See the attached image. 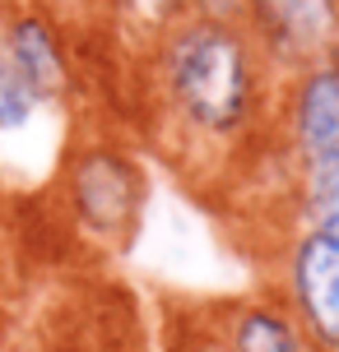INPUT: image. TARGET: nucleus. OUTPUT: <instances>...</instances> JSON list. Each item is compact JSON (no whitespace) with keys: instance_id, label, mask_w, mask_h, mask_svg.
Wrapping results in <instances>:
<instances>
[{"instance_id":"1","label":"nucleus","mask_w":339,"mask_h":352,"mask_svg":"<svg viewBox=\"0 0 339 352\" xmlns=\"http://www.w3.org/2000/svg\"><path fill=\"white\" fill-rule=\"evenodd\" d=\"M172 74H177V93L191 107V116L205 125H232L242 111V52L228 33L218 28H196L177 42L172 56Z\"/></svg>"},{"instance_id":"2","label":"nucleus","mask_w":339,"mask_h":352,"mask_svg":"<svg viewBox=\"0 0 339 352\" xmlns=\"http://www.w3.org/2000/svg\"><path fill=\"white\" fill-rule=\"evenodd\" d=\"M302 148L311 167V204L325 218H339V74L325 70L302 88Z\"/></svg>"},{"instance_id":"3","label":"nucleus","mask_w":339,"mask_h":352,"mask_svg":"<svg viewBox=\"0 0 339 352\" xmlns=\"http://www.w3.org/2000/svg\"><path fill=\"white\" fill-rule=\"evenodd\" d=\"M298 292L311 324L339 348V218H325L321 232L298 255Z\"/></svg>"},{"instance_id":"4","label":"nucleus","mask_w":339,"mask_h":352,"mask_svg":"<svg viewBox=\"0 0 339 352\" xmlns=\"http://www.w3.org/2000/svg\"><path fill=\"white\" fill-rule=\"evenodd\" d=\"M269 33H279L298 52H321L339 33L335 0H260Z\"/></svg>"},{"instance_id":"5","label":"nucleus","mask_w":339,"mask_h":352,"mask_svg":"<svg viewBox=\"0 0 339 352\" xmlns=\"http://www.w3.org/2000/svg\"><path fill=\"white\" fill-rule=\"evenodd\" d=\"M10 56H14V65L28 74V84L37 93H52L61 84V60H56V47L42 23H19L14 37H10Z\"/></svg>"},{"instance_id":"6","label":"nucleus","mask_w":339,"mask_h":352,"mask_svg":"<svg viewBox=\"0 0 339 352\" xmlns=\"http://www.w3.org/2000/svg\"><path fill=\"white\" fill-rule=\"evenodd\" d=\"M33 107H37V88L14 65L10 47H0V130H19L33 116Z\"/></svg>"},{"instance_id":"7","label":"nucleus","mask_w":339,"mask_h":352,"mask_svg":"<svg viewBox=\"0 0 339 352\" xmlns=\"http://www.w3.org/2000/svg\"><path fill=\"white\" fill-rule=\"evenodd\" d=\"M242 352H298V343L288 334V324L269 316H251L242 324Z\"/></svg>"},{"instance_id":"8","label":"nucleus","mask_w":339,"mask_h":352,"mask_svg":"<svg viewBox=\"0 0 339 352\" xmlns=\"http://www.w3.org/2000/svg\"><path fill=\"white\" fill-rule=\"evenodd\" d=\"M209 5H228V0H209Z\"/></svg>"}]
</instances>
